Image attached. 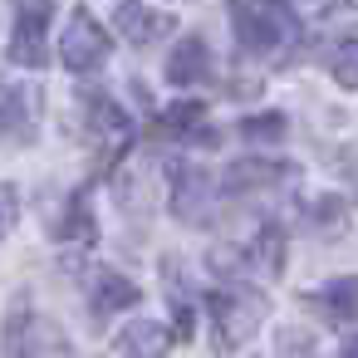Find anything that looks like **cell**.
<instances>
[{
  "label": "cell",
  "mask_w": 358,
  "mask_h": 358,
  "mask_svg": "<svg viewBox=\"0 0 358 358\" xmlns=\"http://www.w3.org/2000/svg\"><path fill=\"white\" fill-rule=\"evenodd\" d=\"M280 348H304V353H314V338H294V334H280Z\"/></svg>",
  "instance_id": "obj_22"
},
{
  "label": "cell",
  "mask_w": 358,
  "mask_h": 358,
  "mask_svg": "<svg viewBox=\"0 0 358 358\" xmlns=\"http://www.w3.org/2000/svg\"><path fill=\"white\" fill-rule=\"evenodd\" d=\"M236 133H241L245 143H285L289 118H285L280 108H270V113H250V118H241V123H236Z\"/></svg>",
  "instance_id": "obj_17"
},
{
  "label": "cell",
  "mask_w": 358,
  "mask_h": 358,
  "mask_svg": "<svg viewBox=\"0 0 358 358\" xmlns=\"http://www.w3.org/2000/svg\"><path fill=\"white\" fill-rule=\"evenodd\" d=\"M84 289H89V304H94L99 319H108V314H118V309H133V304L143 299V289H138L128 275H118V270H94Z\"/></svg>",
  "instance_id": "obj_11"
},
{
  "label": "cell",
  "mask_w": 358,
  "mask_h": 358,
  "mask_svg": "<svg viewBox=\"0 0 358 358\" xmlns=\"http://www.w3.org/2000/svg\"><path fill=\"white\" fill-rule=\"evenodd\" d=\"M329 74H334V84L338 89H358V25H348L338 40H334V50H329Z\"/></svg>",
  "instance_id": "obj_14"
},
{
  "label": "cell",
  "mask_w": 358,
  "mask_h": 358,
  "mask_svg": "<svg viewBox=\"0 0 358 358\" xmlns=\"http://www.w3.org/2000/svg\"><path fill=\"white\" fill-rule=\"evenodd\" d=\"M343 221H348V206H343L338 196H319V201L309 206V226H314V231H338Z\"/></svg>",
  "instance_id": "obj_20"
},
{
  "label": "cell",
  "mask_w": 358,
  "mask_h": 358,
  "mask_svg": "<svg viewBox=\"0 0 358 358\" xmlns=\"http://www.w3.org/2000/svg\"><path fill=\"white\" fill-rule=\"evenodd\" d=\"M35 113H40V94L30 84L0 79V143L6 148H30L35 143Z\"/></svg>",
  "instance_id": "obj_7"
},
{
  "label": "cell",
  "mask_w": 358,
  "mask_h": 358,
  "mask_svg": "<svg viewBox=\"0 0 358 358\" xmlns=\"http://www.w3.org/2000/svg\"><path fill=\"white\" fill-rule=\"evenodd\" d=\"M201 118H206V108H201L196 99H182V103H172V108H162V113L152 118V133H157V138H192Z\"/></svg>",
  "instance_id": "obj_15"
},
{
  "label": "cell",
  "mask_w": 358,
  "mask_h": 358,
  "mask_svg": "<svg viewBox=\"0 0 358 358\" xmlns=\"http://www.w3.org/2000/svg\"><path fill=\"white\" fill-rule=\"evenodd\" d=\"M15 221H20V192L10 182H0V241L15 231Z\"/></svg>",
  "instance_id": "obj_21"
},
{
  "label": "cell",
  "mask_w": 358,
  "mask_h": 358,
  "mask_svg": "<svg viewBox=\"0 0 358 358\" xmlns=\"http://www.w3.org/2000/svg\"><path fill=\"white\" fill-rule=\"evenodd\" d=\"M299 304L319 314L324 324H358V275H338L319 289H304Z\"/></svg>",
  "instance_id": "obj_8"
},
{
  "label": "cell",
  "mask_w": 358,
  "mask_h": 358,
  "mask_svg": "<svg viewBox=\"0 0 358 358\" xmlns=\"http://www.w3.org/2000/svg\"><path fill=\"white\" fill-rule=\"evenodd\" d=\"M167 343H172V334H167L162 324H128V329L113 338V353H148V358H152V353H162Z\"/></svg>",
  "instance_id": "obj_16"
},
{
  "label": "cell",
  "mask_w": 358,
  "mask_h": 358,
  "mask_svg": "<svg viewBox=\"0 0 358 358\" xmlns=\"http://www.w3.org/2000/svg\"><path fill=\"white\" fill-rule=\"evenodd\" d=\"M289 177V162H270V157H241L226 167L221 177V192L226 196H250V192H270L275 182Z\"/></svg>",
  "instance_id": "obj_10"
},
{
  "label": "cell",
  "mask_w": 358,
  "mask_h": 358,
  "mask_svg": "<svg viewBox=\"0 0 358 358\" xmlns=\"http://www.w3.org/2000/svg\"><path fill=\"white\" fill-rule=\"evenodd\" d=\"M84 138L94 143V167L108 172V167L123 162V152L138 138V128H133V118H128L123 103H113L99 89H84Z\"/></svg>",
  "instance_id": "obj_3"
},
{
  "label": "cell",
  "mask_w": 358,
  "mask_h": 358,
  "mask_svg": "<svg viewBox=\"0 0 358 358\" xmlns=\"http://www.w3.org/2000/svg\"><path fill=\"white\" fill-rule=\"evenodd\" d=\"M206 79H211V50H206L201 35H192V40H182V45L167 55V84L196 89V84H206Z\"/></svg>",
  "instance_id": "obj_12"
},
{
  "label": "cell",
  "mask_w": 358,
  "mask_h": 358,
  "mask_svg": "<svg viewBox=\"0 0 358 358\" xmlns=\"http://www.w3.org/2000/svg\"><path fill=\"white\" fill-rule=\"evenodd\" d=\"M113 30L128 45H152V40H167L177 30V20L167 10H148L143 0H118L113 6Z\"/></svg>",
  "instance_id": "obj_9"
},
{
  "label": "cell",
  "mask_w": 358,
  "mask_h": 358,
  "mask_svg": "<svg viewBox=\"0 0 358 358\" xmlns=\"http://www.w3.org/2000/svg\"><path fill=\"white\" fill-rule=\"evenodd\" d=\"M59 241H64V245H94V241H99V226H94V211L84 206V196L69 201V211H64V221H59Z\"/></svg>",
  "instance_id": "obj_18"
},
{
  "label": "cell",
  "mask_w": 358,
  "mask_h": 358,
  "mask_svg": "<svg viewBox=\"0 0 358 358\" xmlns=\"http://www.w3.org/2000/svg\"><path fill=\"white\" fill-rule=\"evenodd\" d=\"M265 294L250 285V280H231V289H211L206 294V314H211V324H216V348L221 353H231V348H241L255 329H260V319H265Z\"/></svg>",
  "instance_id": "obj_2"
},
{
  "label": "cell",
  "mask_w": 358,
  "mask_h": 358,
  "mask_svg": "<svg viewBox=\"0 0 358 358\" xmlns=\"http://www.w3.org/2000/svg\"><path fill=\"white\" fill-rule=\"evenodd\" d=\"M231 35L241 55L275 59L280 50L299 45V15L289 0H231Z\"/></svg>",
  "instance_id": "obj_1"
},
{
  "label": "cell",
  "mask_w": 358,
  "mask_h": 358,
  "mask_svg": "<svg viewBox=\"0 0 358 358\" xmlns=\"http://www.w3.org/2000/svg\"><path fill=\"white\" fill-rule=\"evenodd\" d=\"M343 353H353V358H358V334H348V338H343Z\"/></svg>",
  "instance_id": "obj_23"
},
{
  "label": "cell",
  "mask_w": 358,
  "mask_h": 358,
  "mask_svg": "<svg viewBox=\"0 0 358 358\" xmlns=\"http://www.w3.org/2000/svg\"><path fill=\"white\" fill-rule=\"evenodd\" d=\"M348 6H358V0H348Z\"/></svg>",
  "instance_id": "obj_24"
},
{
  "label": "cell",
  "mask_w": 358,
  "mask_h": 358,
  "mask_svg": "<svg viewBox=\"0 0 358 358\" xmlns=\"http://www.w3.org/2000/svg\"><path fill=\"white\" fill-rule=\"evenodd\" d=\"M172 216L182 226H211L216 221V177L206 167H172Z\"/></svg>",
  "instance_id": "obj_6"
},
{
  "label": "cell",
  "mask_w": 358,
  "mask_h": 358,
  "mask_svg": "<svg viewBox=\"0 0 358 358\" xmlns=\"http://www.w3.org/2000/svg\"><path fill=\"white\" fill-rule=\"evenodd\" d=\"M245 260H250L255 275H280V270H285V231L265 221V226L255 231V241L245 245Z\"/></svg>",
  "instance_id": "obj_13"
},
{
  "label": "cell",
  "mask_w": 358,
  "mask_h": 358,
  "mask_svg": "<svg viewBox=\"0 0 358 358\" xmlns=\"http://www.w3.org/2000/svg\"><path fill=\"white\" fill-rule=\"evenodd\" d=\"M25 329H35V319H30V299L20 294V299L10 304V314H6V353H30Z\"/></svg>",
  "instance_id": "obj_19"
},
{
  "label": "cell",
  "mask_w": 358,
  "mask_h": 358,
  "mask_svg": "<svg viewBox=\"0 0 358 358\" xmlns=\"http://www.w3.org/2000/svg\"><path fill=\"white\" fill-rule=\"evenodd\" d=\"M55 20V0H15V30H10V64L20 69H45L50 50H45V30Z\"/></svg>",
  "instance_id": "obj_5"
},
{
  "label": "cell",
  "mask_w": 358,
  "mask_h": 358,
  "mask_svg": "<svg viewBox=\"0 0 358 358\" xmlns=\"http://www.w3.org/2000/svg\"><path fill=\"white\" fill-rule=\"evenodd\" d=\"M108 50H113L108 30H103L84 6H74V15H69V25H64V40H59L64 69H69V74H99V69L108 64Z\"/></svg>",
  "instance_id": "obj_4"
}]
</instances>
